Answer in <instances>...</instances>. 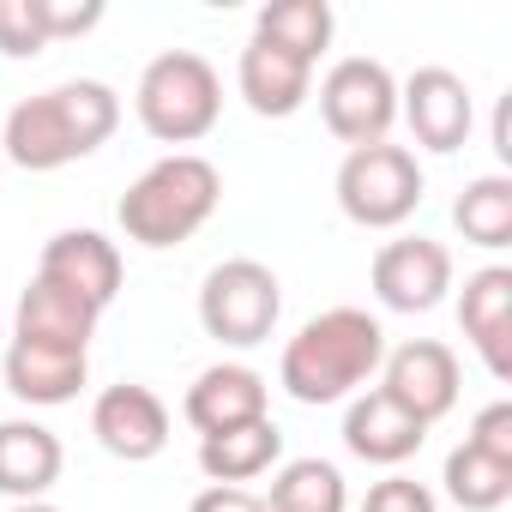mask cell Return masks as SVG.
<instances>
[{"label":"cell","mask_w":512,"mask_h":512,"mask_svg":"<svg viewBox=\"0 0 512 512\" xmlns=\"http://www.w3.org/2000/svg\"><path fill=\"white\" fill-rule=\"evenodd\" d=\"M121 127V97L103 79H67L49 85L25 103H13L0 145L19 169H67L79 157H91L97 145H109V133Z\"/></svg>","instance_id":"cell-1"},{"label":"cell","mask_w":512,"mask_h":512,"mask_svg":"<svg viewBox=\"0 0 512 512\" xmlns=\"http://www.w3.org/2000/svg\"><path fill=\"white\" fill-rule=\"evenodd\" d=\"M386 362V326L368 308H326L314 314L278 362V386L296 404H338L368 386Z\"/></svg>","instance_id":"cell-2"},{"label":"cell","mask_w":512,"mask_h":512,"mask_svg":"<svg viewBox=\"0 0 512 512\" xmlns=\"http://www.w3.org/2000/svg\"><path fill=\"white\" fill-rule=\"evenodd\" d=\"M217 199H223L217 163L199 157V151H169V157H157L121 193L115 217H121L127 241H139V247H175V241H187L193 229L211 223Z\"/></svg>","instance_id":"cell-3"},{"label":"cell","mask_w":512,"mask_h":512,"mask_svg":"<svg viewBox=\"0 0 512 512\" xmlns=\"http://www.w3.org/2000/svg\"><path fill=\"white\" fill-rule=\"evenodd\" d=\"M139 127L163 145H193L217 127L223 115V79L205 55L193 49H163L157 61H145L139 91H133Z\"/></svg>","instance_id":"cell-4"},{"label":"cell","mask_w":512,"mask_h":512,"mask_svg":"<svg viewBox=\"0 0 512 512\" xmlns=\"http://www.w3.org/2000/svg\"><path fill=\"white\" fill-rule=\"evenodd\" d=\"M278 314H284V284L266 260H223L199 284V326L229 350L266 344Z\"/></svg>","instance_id":"cell-5"},{"label":"cell","mask_w":512,"mask_h":512,"mask_svg":"<svg viewBox=\"0 0 512 512\" xmlns=\"http://www.w3.org/2000/svg\"><path fill=\"white\" fill-rule=\"evenodd\" d=\"M422 163L410 145H356L344 163H338V205L350 223L362 229H398L416 205H422Z\"/></svg>","instance_id":"cell-6"},{"label":"cell","mask_w":512,"mask_h":512,"mask_svg":"<svg viewBox=\"0 0 512 512\" xmlns=\"http://www.w3.org/2000/svg\"><path fill=\"white\" fill-rule=\"evenodd\" d=\"M320 115L326 127L356 151V145H380L398 121V79L386 61L374 55H344L332 61V73L320 79Z\"/></svg>","instance_id":"cell-7"},{"label":"cell","mask_w":512,"mask_h":512,"mask_svg":"<svg viewBox=\"0 0 512 512\" xmlns=\"http://www.w3.org/2000/svg\"><path fill=\"white\" fill-rule=\"evenodd\" d=\"M368 284H374L380 308H392V314H428L452 290V253L440 241H428V235H398V241H386L374 253Z\"/></svg>","instance_id":"cell-8"},{"label":"cell","mask_w":512,"mask_h":512,"mask_svg":"<svg viewBox=\"0 0 512 512\" xmlns=\"http://www.w3.org/2000/svg\"><path fill=\"white\" fill-rule=\"evenodd\" d=\"M380 392L410 410L416 422H440L452 404H458V356L440 344V338H410L398 350H386L380 362Z\"/></svg>","instance_id":"cell-9"},{"label":"cell","mask_w":512,"mask_h":512,"mask_svg":"<svg viewBox=\"0 0 512 512\" xmlns=\"http://www.w3.org/2000/svg\"><path fill=\"white\" fill-rule=\"evenodd\" d=\"M398 115L410 121L416 145L422 151H458L476 127V103H470V85L452 73V67H416L404 85H398Z\"/></svg>","instance_id":"cell-10"},{"label":"cell","mask_w":512,"mask_h":512,"mask_svg":"<svg viewBox=\"0 0 512 512\" xmlns=\"http://www.w3.org/2000/svg\"><path fill=\"white\" fill-rule=\"evenodd\" d=\"M91 434L109 458H127V464H145L169 446V410L151 386L127 380V386H109L97 392L91 404Z\"/></svg>","instance_id":"cell-11"},{"label":"cell","mask_w":512,"mask_h":512,"mask_svg":"<svg viewBox=\"0 0 512 512\" xmlns=\"http://www.w3.org/2000/svg\"><path fill=\"white\" fill-rule=\"evenodd\" d=\"M37 278H49V284L73 290V296H85V302L103 314V308L121 296V247H115L103 229H61V235H49V247H43Z\"/></svg>","instance_id":"cell-12"},{"label":"cell","mask_w":512,"mask_h":512,"mask_svg":"<svg viewBox=\"0 0 512 512\" xmlns=\"http://www.w3.org/2000/svg\"><path fill=\"white\" fill-rule=\"evenodd\" d=\"M266 404H272V386L253 374L247 362H211V368L187 386L181 416H187L199 434H223V428H241V422L272 416Z\"/></svg>","instance_id":"cell-13"},{"label":"cell","mask_w":512,"mask_h":512,"mask_svg":"<svg viewBox=\"0 0 512 512\" xmlns=\"http://www.w3.org/2000/svg\"><path fill=\"white\" fill-rule=\"evenodd\" d=\"M458 326L476 344L482 368L494 380H512V272L506 266H482L464 278L458 296Z\"/></svg>","instance_id":"cell-14"},{"label":"cell","mask_w":512,"mask_h":512,"mask_svg":"<svg viewBox=\"0 0 512 512\" xmlns=\"http://www.w3.org/2000/svg\"><path fill=\"white\" fill-rule=\"evenodd\" d=\"M235 85H241V97H247L253 115H278V121H284V115H296V109L308 103L314 67H308L302 55L266 43V37H247V49H241V61H235Z\"/></svg>","instance_id":"cell-15"},{"label":"cell","mask_w":512,"mask_h":512,"mask_svg":"<svg viewBox=\"0 0 512 512\" xmlns=\"http://www.w3.org/2000/svg\"><path fill=\"white\" fill-rule=\"evenodd\" d=\"M97 308L49 278H31L25 296H19V314H13V338L25 344H55V350H91L97 338Z\"/></svg>","instance_id":"cell-16"},{"label":"cell","mask_w":512,"mask_h":512,"mask_svg":"<svg viewBox=\"0 0 512 512\" xmlns=\"http://www.w3.org/2000/svg\"><path fill=\"white\" fill-rule=\"evenodd\" d=\"M428 440V422H416L410 410H398L380 386L362 392L350 410H344V446L362 458V464H404L416 458Z\"/></svg>","instance_id":"cell-17"},{"label":"cell","mask_w":512,"mask_h":512,"mask_svg":"<svg viewBox=\"0 0 512 512\" xmlns=\"http://www.w3.org/2000/svg\"><path fill=\"white\" fill-rule=\"evenodd\" d=\"M0 374H7V392H13L19 404H43V410H49V404L79 398L91 362H85V350H55V344H25V338H13L7 356H0Z\"/></svg>","instance_id":"cell-18"},{"label":"cell","mask_w":512,"mask_h":512,"mask_svg":"<svg viewBox=\"0 0 512 512\" xmlns=\"http://www.w3.org/2000/svg\"><path fill=\"white\" fill-rule=\"evenodd\" d=\"M61 440L55 428L31 422V416H13V422H0V494H13V500H43L61 476Z\"/></svg>","instance_id":"cell-19"},{"label":"cell","mask_w":512,"mask_h":512,"mask_svg":"<svg viewBox=\"0 0 512 512\" xmlns=\"http://www.w3.org/2000/svg\"><path fill=\"white\" fill-rule=\"evenodd\" d=\"M278 458H284V434H278L272 416L241 422V428H223V434H199V470L211 482H229V488L266 476Z\"/></svg>","instance_id":"cell-20"},{"label":"cell","mask_w":512,"mask_h":512,"mask_svg":"<svg viewBox=\"0 0 512 512\" xmlns=\"http://www.w3.org/2000/svg\"><path fill=\"white\" fill-rule=\"evenodd\" d=\"M332 31H338V19H332L326 0H272V7H260V19H253V37H266V43L302 55L308 67L326 55Z\"/></svg>","instance_id":"cell-21"},{"label":"cell","mask_w":512,"mask_h":512,"mask_svg":"<svg viewBox=\"0 0 512 512\" xmlns=\"http://www.w3.org/2000/svg\"><path fill=\"white\" fill-rule=\"evenodd\" d=\"M344 506H350L344 470L326 458H290L266 494V512H344Z\"/></svg>","instance_id":"cell-22"},{"label":"cell","mask_w":512,"mask_h":512,"mask_svg":"<svg viewBox=\"0 0 512 512\" xmlns=\"http://www.w3.org/2000/svg\"><path fill=\"white\" fill-rule=\"evenodd\" d=\"M452 223H458L464 241H476V247H488V253L506 247V241H512V175H476V181L458 193Z\"/></svg>","instance_id":"cell-23"},{"label":"cell","mask_w":512,"mask_h":512,"mask_svg":"<svg viewBox=\"0 0 512 512\" xmlns=\"http://www.w3.org/2000/svg\"><path fill=\"white\" fill-rule=\"evenodd\" d=\"M440 482H446V494H452L464 512H494V506H506V500H512V464H500V458L476 452L470 440L446 452Z\"/></svg>","instance_id":"cell-24"},{"label":"cell","mask_w":512,"mask_h":512,"mask_svg":"<svg viewBox=\"0 0 512 512\" xmlns=\"http://www.w3.org/2000/svg\"><path fill=\"white\" fill-rule=\"evenodd\" d=\"M49 49V25H43V0H0V55L31 61Z\"/></svg>","instance_id":"cell-25"},{"label":"cell","mask_w":512,"mask_h":512,"mask_svg":"<svg viewBox=\"0 0 512 512\" xmlns=\"http://www.w3.org/2000/svg\"><path fill=\"white\" fill-rule=\"evenodd\" d=\"M476 452H488V458H500V464H512V404L506 398H494L488 410H476V422H470V434H464Z\"/></svg>","instance_id":"cell-26"},{"label":"cell","mask_w":512,"mask_h":512,"mask_svg":"<svg viewBox=\"0 0 512 512\" xmlns=\"http://www.w3.org/2000/svg\"><path fill=\"white\" fill-rule=\"evenodd\" d=\"M362 512H434V494L416 476H380L362 500Z\"/></svg>","instance_id":"cell-27"},{"label":"cell","mask_w":512,"mask_h":512,"mask_svg":"<svg viewBox=\"0 0 512 512\" xmlns=\"http://www.w3.org/2000/svg\"><path fill=\"white\" fill-rule=\"evenodd\" d=\"M43 25H49V43L79 37L91 25H103V0H43Z\"/></svg>","instance_id":"cell-28"},{"label":"cell","mask_w":512,"mask_h":512,"mask_svg":"<svg viewBox=\"0 0 512 512\" xmlns=\"http://www.w3.org/2000/svg\"><path fill=\"white\" fill-rule=\"evenodd\" d=\"M187 512H266V494H253V488H229V482H211L193 494Z\"/></svg>","instance_id":"cell-29"},{"label":"cell","mask_w":512,"mask_h":512,"mask_svg":"<svg viewBox=\"0 0 512 512\" xmlns=\"http://www.w3.org/2000/svg\"><path fill=\"white\" fill-rule=\"evenodd\" d=\"M13 512H61V506H49V500H13Z\"/></svg>","instance_id":"cell-30"}]
</instances>
